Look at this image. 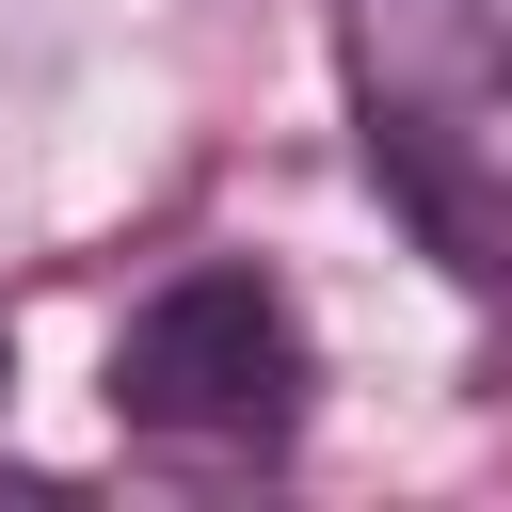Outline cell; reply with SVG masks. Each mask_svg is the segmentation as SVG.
Listing matches in <instances>:
<instances>
[{
	"instance_id": "3",
	"label": "cell",
	"mask_w": 512,
	"mask_h": 512,
	"mask_svg": "<svg viewBox=\"0 0 512 512\" xmlns=\"http://www.w3.org/2000/svg\"><path fill=\"white\" fill-rule=\"evenodd\" d=\"M0 384H16V336H0Z\"/></svg>"
},
{
	"instance_id": "1",
	"label": "cell",
	"mask_w": 512,
	"mask_h": 512,
	"mask_svg": "<svg viewBox=\"0 0 512 512\" xmlns=\"http://www.w3.org/2000/svg\"><path fill=\"white\" fill-rule=\"evenodd\" d=\"M352 128L448 272H512V0H336Z\"/></svg>"
},
{
	"instance_id": "2",
	"label": "cell",
	"mask_w": 512,
	"mask_h": 512,
	"mask_svg": "<svg viewBox=\"0 0 512 512\" xmlns=\"http://www.w3.org/2000/svg\"><path fill=\"white\" fill-rule=\"evenodd\" d=\"M304 384H320V352H304L288 288L240 272V256L144 288L128 336H112V416L128 432H176V448H272L304 416Z\"/></svg>"
}]
</instances>
